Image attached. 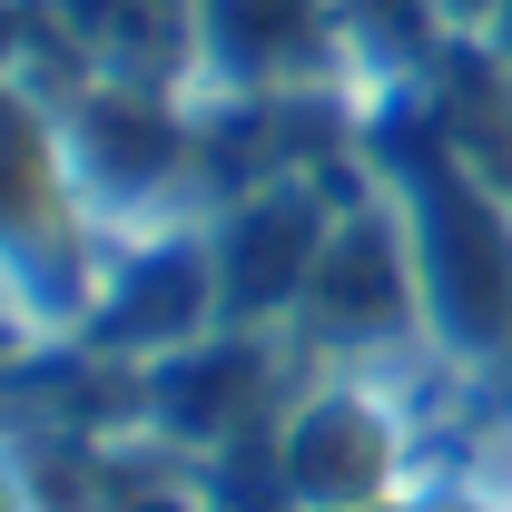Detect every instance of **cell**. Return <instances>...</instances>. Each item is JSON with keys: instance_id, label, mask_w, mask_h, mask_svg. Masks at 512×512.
Here are the masks:
<instances>
[{"instance_id": "obj_1", "label": "cell", "mask_w": 512, "mask_h": 512, "mask_svg": "<svg viewBox=\"0 0 512 512\" xmlns=\"http://www.w3.org/2000/svg\"><path fill=\"white\" fill-rule=\"evenodd\" d=\"M355 148L375 168L404 237H414V286H424V335L453 365H493L512 355V197L444 138V119L424 109V89H375Z\"/></svg>"}, {"instance_id": "obj_2", "label": "cell", "mask_w": 512, "mask_h": 512, "mask_svg": "<svg viewBox=\"0 0 512 512\" xmlns=\"http://www.w3.org/2000/svg\"><path fill=\"white\" fill-rule=\"evenodd\" d=\"M99 217L69 178L60 109L30 89H0V306L40 335H79L89 286H99Z\"/></svg>"}, {"instance_id": "obj_3", "label": "cell", "mask_w": 512, "mask_h": 512, "mask_svg": "<svg viewBox=\"0 0 512 512\" xmlns=\"http://www.w3.org/2000/svg\"><path fill=\"white\" fill-rule=\"evenodd\" d=\"M60 148L109 247L148 237V227H178V217H207V138H197L188 89L79 79L60 99Z\"/></svg>"}, {"instance_id": "obj_4", "label": "cell", "mask_w": 512, "mask_h": 512, "mask_svg": "<svg viewBox=\"0 0 512 512\" xmlns=\"http://www.w3.org/2000/svg\"><path fill=\"white\" fill-rule=\"evenodd\" d=\"M355 178H365V158H325V168H296V178H266V188L207 207L227 325H256V335L296 325L306 286H316V256L335 237V207L355 197Z\"/></svg>"}, {"instance_id": "obj_5", "label": "cell", "mask_w": 512, "mask_h": 512, "mask_svg": "<svg viewBox=\"0 0 512 512\" xmlns=\"http://www.w3.org/2000/svg\"><path fill=\"white\" fill-rule=\"evenodd\" d=\"M365 158V148H355ZM286 335H306L325 355H384V345H414L424 335V286H414V237H404V207L375 168L355 178V197L335 207V237L316 256V286Z\"/></svg>"}, {"instance_id": "obj_6", "label": "cell", "mask_w": 512, "mask_h": 512, "mask_svg": "<svg viewBox=\"0 0 512 512\" xmlns=\"http://www.w3.org/2000/svg\"><path fill=\"white\" fill-rule=\"evenodd\" d=\"M217 325H227V296H217L207 217H178V227L119 237L99 256V286H89V316H79V355L148 365V355H178V345L217 335Z\"/></svg>"}, {"instance_id": "obj_7", "label": "cell", "mask_w": 512, "mask_h": 512, "mask_svg": "<svg viewBox=\"0 0 512 512\" xmlns=\"http://www.w3.org/2000/svg\"><path fill=\"white\" fill-rule=\"evenodd\" d=\"M128 394H138V414H148V434L158 444H247L256 414H266V394H276V335H256V325H217V335H197L178 355H148V365H128Z\"/></svg>"}, {"instance_id": "obj_8", "label": "cell", "mask_w": 512, "mask_h": 512, "mask_svg": "<svg viewBox=\"0 0 512 512\" xmlns=\"http://www.w3.org/2000/svg\"><path fill=\"white\" fill-rule=\"evenodd\" d=\"M197 10H207V79H197V99L355 89L335 0H197Z\"/></svg>"}, {"instance_id": "obj_9", "label": "cell", "mask_w": 512, "mask_h": 512, "mask_svg": "<svg viewBox=\"0 0 512 512\" xmlns=\"http://www.w3.org/2000/svg\"><path fill=\"white\" fill-rule=\"evenodd\" d=\"M394 414L365 384H316L286 424H276V493L306 512H365L394 493Z\"/></svg>"}, {"instance_id": "obj_10", "label": "cell", "mask_w": 512, "mask_h": 512, "mask_svg": "<svg viewBox=\"0 0 512 512\" xmlns=\"http://www.w3.org/2000/svg\"><path fill=\"white\" fill-rule=\"evenodd\" d=\"M50 20L89 79L188 89V99L207 79V10L197 0H50Z\"/></svg>"}, {"instance_id": "obj_11", "label": "cell", "mask_w": 512, "mask_h": 512, "mask_svg": "<svg viewBox=\"0 0 512 512\" xmlns=\"http://www.w3.org/2000/svg\"><path fill=\"white\" fill-rule=\"evenodd\" d=\"M414 89H424V109L444 119L453 148H463V158L512 197V69H503V50H493L483 30H463V40H453Z\"/></svg>"}, {"instance_id": "obj_12", "label": "cell", "mask_w": 512, "mask_h": 512, "mask_svg": "<svg viewBox=\"0 0 512 512\" xmlns=\"http://www.w3.org/2000/svg\"><path fill=\"white\" fill-rule=\"evenodd\" d=\"M335 30H345V60H355V89H414L424 69L444 60L453 40V0H335Z\"/></svg>"}, {"instance_id": "obj_13", "label": "cell", "mask_w": 512, "mask_h": 512, "mask_svg": "<svg viewBox=\"0 0 512 512\" xmlns=\"http://www.w3.org/2000/svg\"><path fill=\"white\" fill-rule=\"evenodd\" d=\"M30 10H40V0H0V89H20V50H30Z\"/></svg>"}, {"instance_id": "obj_14", "label": "cell", "mask_w": 512, "mask_h": 512, "mask_svg": "<svg viewBox=\"0 0 512 512\" xmlns=\"http://www.w3.org/2000/svg\"><path fill=\"white\" fill-rule=\"evenodd\" d=\"M483 40L503 50V69H512V0H493V20H483Z\"/></svg>"}, {"instance_id": "obj_15", "label": "cell", "mask_w": 512, "mask_h": 512, "mask_svg": "<svg viewBox=\"0 0 512 512\" xmlns=\"http://www.w3.org/2000/svg\"><path fill=\"white\" fill-rule=\"evenodd\" d=\"M365 512H453V503H394V493H384V503H365Z\"/></svg>"}, {"instance_id": "obj_16", "label": "cell", "mask_w": 512, "mask_h": 512, "mask_svg": "<svg viewBox=\"0 0 512 512\" xmlns=\"http://www.w3.org/2000/svg\"><path fill=\"white\" fill-rule=\"evenodd\" d=\"M0 512H20V483H10V463H0Z\"/></svg>"}, {"instance_id": "obj_17", "label": "cell", "mask_w": 512, "mask_h": 512, "mask_svg": "<svg viewBox=\"0 0 512 512\" xmlns=\"http://www.w3.org/2000/svg\"><path fill=\"white\" fill-rule=\"evenodd\" d=\"M503 365H512V355H503Z\"/></svg>"}]
</instances>
